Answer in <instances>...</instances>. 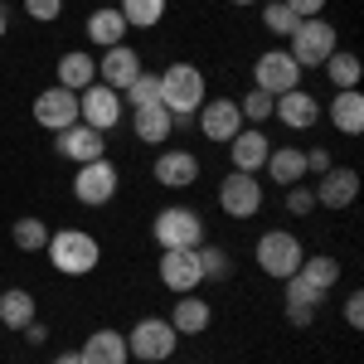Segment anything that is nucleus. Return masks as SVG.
<instances>
[{"label": "nucleus", "mask_w": 364, "mask_h": 364, "mask_svg": "<svg viewBox=\"0 0 364 364\" xmlns=\"http://www.w3.org/2000/svg\"><path fill=\"white\" fill-rule=\"evenodd\" d=\"M54 364H83V360H78V350H68V355H58Z\"/></svg>", "instance_id": "c03bdc74"}, {"label": "nucleus", "mask_w": 364, "mask_h": 364, "mask_svg": "<svg viewBox=\"0 0 364 364\" xmlns=\"http://www.w3.org/2000/svg\"><path fill=\"white\" fill-rule=\"evenodd\" d=\"M282 287H287V306H311V311H321V301H326V291H316V287H311L301 272H296V277H287Z\"/></svg>", "instance_id": "f704fd0d"}, {"label": "nucleus", "mask_w": 364, "mask_h": 364, "mask_svg": "<svg viewBox=\"0 0 364 364\" xmlns=\"http://www.w3.org/2000/svg\"><path fill=\"white\" fill-rule=\"evenodd\" d=\"M262 204H267V190L257 185V175L233 170L228 180H219V209H224L228 219H257Z\"/></svg>", "instance_id": "6e6552de"}, {"label": "nucleus", "mask_w": 364, "mask_h": 364, "mask_svg": "<svg viewBox=\"0 0 364 364\" xmlns=\"http://www.w3.org/2000/svg\"><path fill=\"white\" fill-rule=\"evenodd\" d=\"M122 102L136 112V107H161V73H146L141 68L136 78H132V87L122 92Z\"/></svg>", "instance_id": "2f4dec72"}, {"label": "nucleus", "mask_w": 364, "mask_h": 364, "mask_svg": "<svg viewBox=\"0 0 364 364\" xmlns=\"http://www.w3.org/2000/svg\"><path fill=\"white\" fill-rule=\"evenodd\" d=\"M25 15L34 20V25H49V20L63 15V0H25Z\"/></svg>", "instance_id": "4c0bfd02"}, {"label": "nucleus", "mask_w": 364, "mask_h": 364, "mask_svg": "<svg viewBox=\"0 0 364 364\" xmlns=\"http://www.w3.org/2000/svg\"><path fill=\"white\" fill-rule=\"evenodd\" d=\"M252 87L267 92V97H282V92L301 87V68H296V58L287 54V49H267V54H257V63H252Z\"/></svg>", "instance_id": "1a4fd4ad"}, {"label": "nucleus", "mask_w": 364, "mask_h": 364, "mask_svg": "<svg viewBox=\"0 0 364 364\" xmlns=\"http://www.w3.org/2000/svg\"><path fill=\"white\" fill-rule=\"evenodd\" d=\"M117 10H122L127 29H151V25H161V20H166L170 0H122Z\"/></svg>", "instance_id": "c756f323"}, {"label": "nucleus", "mask_w": 364, "mask_h": 364, "mask_svg": "<svg viewBox=\"0 0 364 364\" xmlns=\"http://www.w3.org/2000/svg\"><path fill=\"white\" fill-rule=\"evenodd\" d=\"M282 5H287L296 20H316V15L326 10V0H282Z\"/></svg>", "instance_id": "ea45409f"}, {"label": "nucleus", "mask_w": 364, "mask_h": 364, "mask_svg": "<svg viewBox=\"0 0 364 364\" xmlns=\"http://www.w3.org/2000/svg\"><path fill=\"white\" fill-rule=\"evenodd\" d=\"M175 345H180V331L170 326L166 316H141L136 326L127 331V350H132V360L166 364L170 355H175Z\"/></svg>", "instance_id": "20e7f679"}, {"label": "nucleus", "mask_w": 364, "mask_h": 364, "mask_svg": "<svg viewBox=\"0 0 364 364\" xmlns=\"http://www.w3.org/2000/svg\"><path fill=\"white\" fill-rule=\"evenodd\" d=\"M345 321H350V331L364 326V291H350V296H345Z\"/></svg>", "instance_id": "58836bf2"}, {"label": "nucleus", "mask_w": 364, "mask_h": 364, "mask_svg": "<svg viewBox=\"0 0 364 364\" xmlns=\"http://www.w3.org/2000/svg\"><path fill=\"white\" fill-rule=\"evenodd\" d=\"M49 233H54V228L44 224V219L25 214V219H15V224H10V243H15L20 252H44V248H49Z\"/></svg>", "instance_id": "c85d7f7f"}, {"label": "nucleus", "mask_w": 364, "mask_h": 364, "mask_svg": "<svg viewBox=\"0 0 364 364\" xmlns=\"http://www.w3.org/2000/svg\"><path fill=\"white\" fill-rule=\"evenodd\" d=\"M78 360L83 364H132V350H127V336H122V331L102 326V331H92V336L83 340Z\"/></svg>", "instance_id": "aec40b11"}, {"label": "nucleus", "mask_w": 364, "mask_h": 364, "mask_svg": "<svg viewBox=\"0 0 364 364\" xmlns=\"http://www.w3.org/2000/svg\"><path fill=\"white\" fill-rule=\"evenodd\" d=\"M287 321H291V326H311L316 311H311V306H287Z\"/></svg>", "instance_id": "37998d69"}, {"label": "nucleus", "mask_w": 364, "mask_h": 364, "mask_svg": "<svg viewBox=\"0 0 364 364\" xmlns=\"http://www.w3.org/2000/svg\"><path fill=\"white\" fill-rule=\"evenodd\" d=\"M321 68H326V78H331V87H336V92H345V87H360V78H364L360 54H350V49H336V54L326 58Z\"/></svg>", "instance_id": "cd10ccee"}, {"label": "nucleus", "mask_w": 364, "mask_h": 364, "mask_svg": "<svg viewBox=\"0 0 364 364\" xmlns=\"http://www.w3.org/2000/svg\"><path fill=\"white\" fill-rule=\"evenodd\" d=\"M262 170H267L277 185H301V180H306V151H296V146H272V156H267Z\"/></svg>", "instance_id": "a878e982"}, {"label": "nucleus", "mask_w": 364, "mask_h": 364, "mask_svg": "<svg viewBox=\"0 0 364 364\" xmlns=\"http://www.w3.org/2000/svg\"><path fill=\"white\" fill-rule=\"evenodd\" d=\"M87 83H97V58L87 54V49H68V54L58 58V87L83 92Z\"/></svg>", "instance_id": "393cba45"}, {"label": "nucleus", "mask_w": 364, "mask_h": 364, "mask_svg": "<svg viewBox=\"0 0 364 364\" xmlns=\"http://www.w3.org/2000/svg\"><path fill=\"white\" fill-rule=\"evenodd\" d=\"M122 117H127L122 92H112V87H102V83H87L83 92H78V122H83V127H92V132L107 136Z\"/></svg>", "instance_id": "9d476101"}, {"label": "nucleus", "mask_w": 364, "mask_h": 364, "mask_svg": "<svg viewBox=\"0 0 364 364\" xmlns=\"http://www.w3.org/2000/svg\"><path fill=\"white\" fill-rule=\"evenodd\" d=\"M272 117H277L287 132H311L321 122V102L311 97L306 87H291V92H282L277 102H272Z\"/></svg>", "instance_id": "a211bd4d"}, {"label": "nucleus", "mask_w": 364, "mask_h": 364, "mask_svg": "<svg viewBox=\"0 0 364 364\" xmlns=\"http://www.w3.org/2000/svg\"><path fill=\"white\" fill-rule=\"evenodd\" d=\"M34 122L44 127V132H63V127H73L78 122V92H68V87H44L39 97H34Z\"/></svg>", "instance_id": "f8f14e48"}, {"label": "nucleus", "mask_w": 364, "mask_h": 364, "mask_svg": "<svg viewBox=\"0 0 364 364\" xmlns=\"http://www.w3.org/2000/svg\"><path fill=\"white\" fill-rule=\"evenodd\" d=\"M136 73H141V54L132 44H112V49H102V58H97V83L112 87V92H127Z\"/></svg>", "instance_id": "2eb2a0df"}, {"label": "nucleus", "mask_w": 364, "mask_h": 364, "mask_svg": "<svg viewBox=\"0 0 364 364\" xmlns=\"http://www.w3.org/2000/svg\"><path fill=\"white\" fill-rule=\"evenodd\" d=\"M195 257H199V277H204V282H224L228 272H233V257H228V248L199 243V248H195Z\"/></svg>", "instance_id": "473e14b6"}, {"label": "nucleus", "mask_w": 364, "mask_h": 364, "mask_svg": "<svg viewBox=\"0 0 364 364\" xmlns=\"http://www.w3.org/2000/svg\"><path fill=\"white\" fill-rule=\"evenodd\" d=\"M151 233H156L161 252L166 248H199V243H204V219H199L195 209H185V204H166V209L156 214Z\"/></svg>", "instance_id": "423d86ee"}, {"label": "nucleus", "mask_w": 364, "mask_h": 364, "mask_svg": "<svg viewBox=\"0 0 364 364\" xmlns=\"http://www.w3.org/2000/svg\"><path fill=\"white\" fill-rule=\"evenodd\" d=\"M228 156H233V170L257 175V170L267 166V156H272V141L262 136V127H243L238 136L228 141Z\"/></svg>", "instance_id": "6ab92c4d"}, {"label": "nucleus", "mask_w": 364, "mask_h": 364, "mask_svg": "<svg viewBox=\"0 0 364 364\" xmlns=\"http://www.w3.org/2000/svg\"><path fill=\"white\" fill-rule=\"evenodd\" d=\"M29 321H34V296H29L25 287L0 291V326H5V331H25Z\"/></svg>", "instance_id": "bb28decb"}, {"label": "nucleus", "mask_w": 364, "mask_h": 364, "mask_svg": "<svg viewBox=\"0 0 364 364\" xmlns=\"http://www.w3.org/2000/svg\"><path fill=\"white\" fill-rule=\"evenodd\" d=\"M336 49H340V44H336V25L321 20V15H316V20H301V25L291 29V44H287V54L296 58L301 73H306V68H321Z\"/></svg>", "instance_id": "39448f33"}, {"label": "nucleus", "mask_w": 364, "mask_h": 364, "mask_svg": "<svg viewBox=\"0 0 364 364\" xmlns=\"http://www.w3.org/2000/svg\"><path fill=\"white\" fill-rule=\"evenodd\" d=\"M296 25H301V20H296V15H291L282 0H267V5H262V29H267V34L291 39V29H296Z\"/></svg>", "instance_id": "72a5a7b5"}, {"label": "nucleus", "mask_w": 364, "mask_h": 364, "mask_svg": "<svg viewBox=\"0 0 364 364\" xmlns=\"http://www.w3.org/2000/svg\"><path fill=\"white\" fill-rule=\"evenodd\" d=\"M151 170H156V185H166V190H190V185H199V156L185 151V146L161 151Z\"/></svg>", "instance_id": "4468645a"}, {"label": "nucleus", "mask_w": 364, "mask_h": 364, "mask_svg": "<svg viewBox=\"0 0 364 364\" xmlns=\"http://www.w3.org/2000/svg\"><path fill=\"white\" fill-rule=\"evenodd\" d=\"M301 257H306V248H301V238H296L291 228H267V233L257 238V267L272 282L296 277V272H301Z\"/></svg>", "instance_id": "7ed1b4c3"}, {"label": "nucleus", "mask_w": 364, "mask_h": 364, "mask_svg": "<svg viewBox=\"0 0 364 364\" xmlns=\"http://www.w3.org/2000/svg\"><path fill=\"white\" fill-rule=\"evenodd\" d=\"M5 25H10V20H5V10H0V39H5Z\"/></svg>", "instance_id": "a18cd8bd"}, {"label": "nucleus", "mask_w": 364, "mask_h": 364, "mask_svg": "<svg viewBox=\"0 0 364 364\" xmlns=\"http://www.w3.org/2000/svg\"><path fill=\"white\" fill-rule=\"evenodd\" d=\"M272 102H277V97H267V92H257V87H252L248 97H238V112H243L248 127H262V122L272 117Z\"/></svg>", "instance_id": "c9c22d12"}, {"label": "nucleus", "mask_w": 364, "mask_h": 364, "mask_svg": "<svg viewBox=\"0 0 364 364\" xmlns=\"http://www.w3.org/2000/svg\"><path fill=\"white\" fill-rule=\"evenodd\" d=\"M49 267L63 277H87L97 262H102V243L87 233V228H58L49 233Z\"/></svg>", "instance_id": "f257e3e1"}, {"label": "nucleus", "mask_w": 364, "mask_h": 364, "mask_svg": "<svg viewBox=\"0 0 364 364\" xmlns=\"http://www.w3.org/2000/svg\"><path fill=\"white\" fill-rule=\"evenodd\" d=\"M316 190V204H326V209H350L355 199H360V170L355 166H331L321 175V185H311Z\"/></svg>", "instance_id": "dca6fc26"}, {"label": "nucleus", "mask_w": 364, "mask_h": 364, "mask_svg": "<svg viewBox=\"0 0 364 364\" xmlns=\"http://www.w3.org/2000/svg\"><path fill=\"white\" fill-rule=\"evenodd\" d=\"M136 364H151V360H136Z\"/></svg>", "instance_id": "de8ad7c7"}, {"label": "nucleus", "mask_w": 364, "mask_h": 364, "mask_svg": "<svg viewBox=\"0 0 364 364\" xmlns=\"http://www.w3.org/2000/svg\"><path fill=\"white\" fill-rule=\"evenodd\" d=\"M20 336H25L29 345H44V340H49V326H44V321L34 316V321H29V326H25V331H20Z\"/></svg>", "instance_id": "79ce46f5"}, {"label": "nucleus", "mask_w": 364, "mask_h": 364, "mask_svg": "<svg viewBox=\"0 0 364 364\" xmlns=\"http://www.w3.org/2000/svg\"><path fill=\"white\" fill-rule=\"evenodd\" d=\"M326 170H331V151H326V146L306 151V175H326Z\"/></svg>", "instance_id": "a19ab883"}, {"label": "nucleus", "mask_w": 364, "mask_h": 364, "mask_svg": "<svg viewBox=\"0 0 364 364\" xmlns=\"http://www.w3.org/2000/svg\"><path fill=\"white\" fill-rule=\"evenodd\" d=\"M58 156H63V161H73V166L102 161V156H107V136H102V132H92V127H83V122H73V127H63V132H58Z\"/></svg>", "instance_id": "f3484780"}, {"label": "nucleus", "mask_w": 364, "mask_h": 364, "mask_svg": "<svg viewBox=\"0 0 364 364\" xmlns=\"http://www.w3.org/2000/svg\"><path fill=\"white\" fill-rule=\"evenodd\" d=\"M204 97H209V83L195 63H170L161 73V107L170 117H195Z\"/></svg>", "instance_id": "f03ea898"}, {"label": "nucleus", "mask_w": 364, "mask_h": 364, "mask_svg": "<svg viewBox=\"0 0 364 364\" xmlns=\"http://www.w3.org/2000/svg\"><path fill=\"white\" fill-rule=\"evenodd\" d=\"M228 5H257V0H228Z\"/></svg>", "instance_id": "49530a36"}, {"label": "nucleus", "mask_w": 364, "mask_h": 364, "mask_svg": "<svg viewBox=\"0 0 364 364\" xmlns=\"http://www.w3.org/2000/svg\"><path fill=\"white\" fill-rule=\"evenodd\" d=\"M87 44H102V49H112V44H127V20H122V10L117 5H102V10H92L87 15Z\"/></svg>", "instance_id": "5701e85b"}, {"label": "nucleus", "mask_w": 364, "mask_h": 364, "mask_svg": "<svg viewBox=\"0 0 364 364\" xmlns=\"http://www.w3.org/2000/svg\"><path fill=\"white\" fill-rule=\"evenodd\" d=\"M311 209H316V190H311L306 180H301V185H287V214H296V219H306Z\"/></svg>", "instance_id": "e433bc0d"}, {"label": "nucleus", "mask_w": 364, "mask_h": 364, "mask_svg": "<svg viewBox=\"0 0 364 364\" xmlns=\"http://www.w3.org/2000/svg\"><path fill=\"white\" fill-rule=\"evenodd\" d=\"M301 277H306L316 291H331V287L340 282V262L331 257V252H316V257L306 252V257H301Z\"/></svg>", "instance_id": "7c9ffc66"}, {"label": "nucleus", "mask_w": 364, "mask_h": 364, "mask_svg": "<svg viewBox=\"0 0 364 364\" xmlns=\"http://www.w3.org/2000/svg\"><path fill=\"white\" fill-rule=\"evenodd\" d=\"M117 190H122V170L102 156V161H87V166H78V175H73V199L78 204H87V209H102V204H112Z\"/></svg>", "instance_id": "0eeeda50"}, {"label": "nucleus", "mask_w": 364, "mask_h": 364, "mask_svg": "<svg viewBox=\"0 0 364 364\" xmlns=\"http://www.w3.org/2000/svg\"><path fill=\"white\" fill-rule=\"evenodd\" d=\"M132 132H136L141 146H166L175 136V117L166 107H136L132 112Z\"/></svg>", "instance_id": "b1692460"}, {"label": "nucleus", "mask_w": 364, "mask_h": 364, "mask_svg": "<svg viewBox=\"0 0 364 364\" xmlns=\"http://www.w3.org/2000/svg\"><path fill=\"white\" fill-rule=\"evenodd\" d=\"M321 117H331V127H336L340 136H360V132H364V92H360V87L336 92V102L321 107Z\"/></svg>", "instance_id": "412c9836"}, {"label": "nucleus", "mask_w": 364, "mask_h": 364, "mask_svg": "<svg viewBox=\"0 0 364 364\" xmlns=\"http://www.w3.org/2000/svg\"><path fill=\"white\" fill-rule=\"evenodd\" d=\"M199 257L195 248H166L161 252V287L175 291V296H185V291H199Z\"/></svg>", "instance_id": "ddd939ff"}, {"label": "nucleus", "mask_w": 364, "mask_h": 364, "mask_svg": "<svg viewBox=\"0 0 364 364\" xmlns=\"http://www.w3.org/2000/svg\"><path fill=\"white\" fill-rule=\"evenodd\" d=\"M195 127L204 141H233L248 122H243V112H238V102L233 97H204L195 112Z\"/></svg>", "instance_id": "9b49d317"}, {"label": "nucleus", "mask_w": 364, "mask_h": 364, "mask_svg": "<svg viewBox=\"0 0 364 364\" xmlns=\"http://www.w3.org/2000/svg\"><path fill=\"white\" fill-rule=\"evenodd\" d=\"M166 321L180 331V336H204V331H209V321H214V311H209V301H204L199 291H185Z\"/></svg>", "instance_id": "4be33fe9"}]
</instances>
